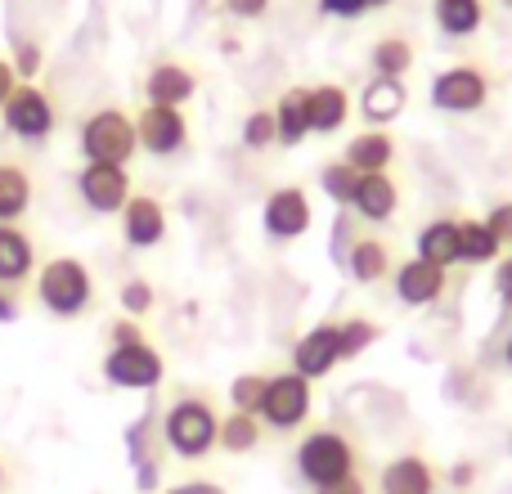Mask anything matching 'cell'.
Instances as JSON below:
<instances>
[{
    "label": "cell",
    "instance_id": "6da1fadb",
    "mask_svg": "<svg viewBox=\"0 0 512 494\" xmlns=\"http://www.w3.org/2000/svg\"><path fill=\"white\" fill-rule=\"evenodd\" d=\"M36 306L54 319H81L95 306V274L81 256H50L36 265Z\"/></svg>",
    "mask_w": 512,
    "mask_h": 494
},
{
    "label": "cell",
    "instance_id": "7a4b0ae2",
    "mask_svg": "<svg viewBox=\"0 0 512 494\" xmlns=\"http://www.w3.org/2000/svg\"><path fill=\"white\" fill-rule=\"evenodd\" d=\"M216 436H221V414L207 396H176L162 414V445H167L176 459L198 463L216 450Z\"/></svg>",
    "mask_w": 512,
    "mask_h": 494
},
{
    "label": "cell",
    "instance_id": "3957f363",
    "mask_svg": "<svg viewBox=\"0 0 512 494\" xmlns=\"http://www.w3.org/2000/svg\"><path fill=\"white\" fill-rule=\"evenodd\" d=\"M77 149L86 162L126 167V162L135 158V149H140V140H135V113H126V108H117V104H104V108H95V113H86V122H81V131H77Z\"/></svg>",
    "mask_w": 512,
    "mask_h": 494
},
{
    "label": "cell",
    "instance_id": "277c9868",
    "mask_svg": "<svg viewBox=\"0 0 512 494\" xmlns=\"http://www.w3.org/2000/svg\"><path fill=\"white\" fill-rule=\"evenodd\" d=\"M0 117H5V131L14 135V140L36 149V144H45L54 135V126H59V104H54V95L45 86L18 81L14 95L0 104Z\"/></svg>",
    "mask_w": 512,
    "mask_h": 494
},
{
    "label": "cell",
    "instance_id": "5b68a950",
    "mask_svg": "<svg viewBox=\"0 0 512 494\" xmlns=\"http://www.w3.org/2000/svg\"><path fill=\"white\" fill-rule=\"evenodd\" d=\"M297 472L306 486H328V481H342L355 472V450L342 432L333 427H315V432L301 436L297 445Z\"/></svg>",
    "mask_w": 512,
    "mask_h": 494
},
{
    "label": "cell",
    "instance_id": "8992f818",
    "mask_svg": "<svg viewBox=\"0 0 512 494\" xmlns=\"http://www.w3.org/2000/svg\"><path fill=\"white\" fill-rule=\"evenodd\" d=\"M99 369H104L108 387H117V391H153L162 378H167V360H162V351L149 342L108 346Z\"/></svg>",
    "mask_w": 512,
    "mask_h": 494
},
{
    "label": "cell",
    "instance_id": "52a82bcc",
    "mask_svg": "<svg viewBox=\"0 0 512 494\" xmlns=\"http://www.w3.org/2000/svg\"><path fill=\"white\" fill-rule=\"evenodd\" d=\"M77 198L95 216H122V207L131 203V171L113 162H86L77 171Z\"/></svg>",
    "mask_w": 512,
    "mask_h": 494
},
{
    "label": "cell",
    "instance_id": "ba28073f",
    "mask_svg": "<svg viewBox=\"0 0 512 494\" xmlns=\"http://www.w3.org/2000/svg\"><path fill=\"white\" fill-rule=\"evenodd\" d=\"M310 405H315L310 382L297 378V373H279V378H270V387H265L261 414L256 418H261V427H274V432H297L310 418Z\"/></svg>",
    "mask_w": 512,
    "mask_h": 494
},
{
    "label": "cell",
    "instance_id": "9c48e42d",
    "mask_svg": "<svg viewBox=\"0 0 512 494\" xmlns=\"http://www.w3.org/2000/svg\"><path fill=\"white\" fill-rule=\"evenodd\" d=\"M135 140H140L144 153L153 158H176V153L189 149V117L185 108H158L144 104L135 113Z\"/></svg>",
    "mask_w": 512,
    "mask_h": 494
},
{
    "label": "cell",
    "instance_id": "30bf717a",
    "mask_svg": "<svg viewBox=\"0 0 512 494\" xmlns=\"http://www.w3.org/2000/svg\"><path fill=\"white\" fill-rule=\"evenodd\" d=\"M432 108L436 113H481L490 99V81L481 68H472V63H459V68H445L436 72L432 81Z\"/></svg>",
    "mask_w": 512,
    "mask_h": 494
},
{
    "label": "cell",
    "instance_id": "8fae6325",
    "mask_svg": "<svg viewBox=\"0 0 512 494\" xmlns=\"http://www.w3.org/2000/svg\"><path fill=\"white\" fill-rule=\"evenodd\" d=\"M337 360H342V324H333V319L306 328L297 337V346H292V373L306 382L328 378L337 369Z\"/></svg>",
    "mask_w": 512,
    "mask_h": 494
},
{
    "label": "cell",
    "instance_id": "7c38bea8",
    "mask_svg": "<svg viewBox=\"0 0 512 494\" xmlns=\"http://www.w3.org/2000/svg\"><path fill=\"white\" fill-rule=\"evenodd\" d=\"M310 221H315L310 198H306V189H297V185L274 189V194L265 198V207H261V225H265V234H270L274 243L301 239V234L310 230Z\"/></svg>",
    "mask_w": 512,
    "mask_h": 494
},
{
    "label": "cell",
    "instance_id": "4fadbf2b",
    "mask_svg": "<svg viewBox=\"0 0 512 494\" xmlns=\"http://www.w3.org/2000/svg\"><path fill=\"white\" fill-rule=\"evenodd\" d=\"M122 239L126 247H140V252L158 247L167 239V207L153 194H131V203L122 207Z\"/></svg>",
    "mask_w": 512,
    "mask_h": 494
},
{
    "label": "cell",
    "instance_id": "5bb4252c",
    "mask_svg": "<svg viewBox=\"0 0 512 494\" xmlns=\"http://www.w3.org/2000/svg\"><path fill=\"white\" fill-rule=\"evenodd\" d=\"M198 95V77L194 68L185 63H153L149 77H144V104H158V108H185L189 99Z\"/></svg>",
    "mask_w": 512,
    "mask_h": 494
},
{
    "label": "cell",
    "instance_id": "9a60e30c",
    "mask_svg": "<svg viewBox=\"0 0 512 494\" xmlns=\"http://www.w3.org/2000/svg\"><path fill=\"white\" fill-rule=\"evenodd\" d=\"M36 274V239L23 225L0 221V288H23Z\"/></svg>",
    "mask_w": 512,
    "mask_h": 494
},
{
    "label": "cell",
    "instance_id": "2e32d148",
    "mask_svg": "<svg viewBox=\"0 0 512 494\" xmlns=\"http://www.w3.org/2000/svg\"><path fill=\"white\" fill-rule=\"evenodd\" d=\"M400 207V189L387 171H373V176H360L355 185V198H351V216L364 225H387Z\"/></svg>",
    "mask_w": 512,
    "mask_h": 494
},
{
    "label": "cell",
    "instance_id": "e0dca14e",
    "mask_svg": "<svg viewBox=\"0 0 512 494\" xmlns=\"http://www.w3.org/2000/svg\"><path fill=\"white\" fill-rule=\"evenodd\" d=\"M441 292H445V270H441V265L423 261V256H414V261H400V270H396V297L405 301V306L423 310V306H432Z\"/></svg>",
    "mask_w": 512,
    "mask_h": 494
},
{
    "label": "cell",
    "instance_id": "ac0fdd59",
    "mask_svg": "<svg viewBox=\"0 0 512 494\" xmlns=\"http://www.w3.org/2000/svg\"><path fill=\"white\" fill-rule=\"evenodd\" d=\"M409 95H405V81H387V77H373L360 95V117L373 126V131H387L400 113H405Z\"/></svg>",
    "mask_w": 512,
    "mask_h": 494
},
{
    "label": "cell",
    "instance_id": "d6986e66",
    "mask_svg": "<svg viewBox=\"0 0 512 494\" xmlns=\"http://www.w3.org/2000/svg\"><path fill=\"white\" fill-rule=\"evenodd\" d=\"M378 486L382 494H436V468L427 459H418V454H400V459H391L382 468Z\"/></svg>",
    "mask_w": 512,
    "mask_h": 494
},
{
    "label": "cell",
    "instance_id": "ffe728a7",
    "mask_svg": "<svg viewBox=\"0 0 512 494\" xmlns=\"http://www.w3.org/2000/svg\"><path fill=\"white\" fill-rule=\"evenodd\" d=\"M274 131H279L283 149H297L310 135V90L306 86H292L279 95V104H274Z\"/></svg>",
    "mask_w": 512,
    "mask_h": 494
},
{
    "label": "cell",
    "instance_id": "44dd1931",
    "mask_svg": "<svg viewBox=\"0 0 512 494\" xmlns=\"http://www.w3.org/2000/svg\"><path fill=\"white\" fill-rule=\"evenodd\" d=\"M391 158H396V140H391L387 131H360L351 144H346V153H342V162L346 167H355L360 176H373V171H387L391 167Z\"/></svg>",
    "mask_w": 512,
    "mask_h": 494
},
{
    "label": "cell",
    "instance_id": "7402d4cb",
    "mask_svg": "<svg viewBox=\"0 0 512 494\" xmlns=\"http://www.w3.org/2000/svg\"><path fill=\"white\" fill-rule=\"evenodd\" d=\"M351 122V95L342 86L310 90V135H337Z\"/></svg>",
    "mask_w": 512,
    "mask_h": 494
},
{
    "label": "cell",
    "instance_id": "603a6c76",
    "mask_svg": "<svg viewBox=\"0 0 512 494\" xmlns=\"http://www.w3.org/2000/svg\"><path fill=\"white\" fill-rule=\"evenodd\" d=\"M418 256L432 261V265H441V270L459 265V221H450V216L427 221L423 230H418Z\"/></svg>",
    "mask_w": 512,
    "mask_h": 494
},
{
    "label": "cell",
    "instance_id": "cb8c5ba5",
    "mask_svg": "<svg viewBox=\"0 0 512 494\" xmlns=\"http://www.w3.org/2000/svg\"><path fill=\"white\" fill-rule=\"evenodd\" d=\"M32 207V176L18 162H0V221L18 225Z\"/></svg>",
    "mask_w": 512,
    "mask_h": 494
},
{
    "label": "cell",
    "instance_id": "d4e9b609",
    "mask_svg": "<svg viewBox=\"0 0 512 494\" xmlns=\"http://www.w3.org/2000/svg\"><path fill=\"white\" fill-rule=\"evenodd\" d=\"M342 265L355 283H382L391 274V252L382 239H355V247L346 252Z\"/></svg>",
    "mask_w": 512,
    "mask_h": 494
},
{
    "label": "cell",
    "instance_id": "484cf974",
    "mask_svg": "<svg viewBox=\"0 0 512 494\" xmlns=\"http://www.w3.org/2000/svg\"><path fill=\"white\" fill-rule=\"evenodd\" d=\"M504 243L486 221H459V265H495Z\"/></svg>",
    "mask_w": 512,
    "mask_h": 494
},
{
    "label": "cell",
    "instance_id": "4316f807",
    "mask_svg": "<svg viewBox=\"0 0 512 494\" xmlns=\"http://www.w3.org/2000/svg\"><path fill=\"white\" fill-rule=\"evenodd\" d=\"M432 14L445 36H472L486 23V5H481V0H436Z\"/></svg>",
    "mask_w": 512,
    "mask_h": 494
},
{
    "label": "cell",
    "instance_id": "83f0119b",
    "mask_svg": "<svg viewBox=\"0 0 512 494\" xmlns=\"http://www.w3.org/2000/svg\"><path fill=\"white\" fill-rule=\"evenodd\" d=\"M256 445H261V418L230 409V414L221 418V436H216V450H225V454H252Z\"/></svg>",
    "mask_w": 512,
    "mask_h": 494
},
{
    "label": "cell",
    "instance_id": "f1b7e54d",
    "mask_svg": "<svg viewBox=\"0 0 512 494\" xmlns=\"http://www.w3.org/2000/svg\"><path fill=\"white\" fill-rule=\"evenodd\" d=\"M369 63H373V77L405 81V72L414 68V45H409V41H400V36H387V41H378V45H373Z\"/></svg>",
    "mask_w": 512,
    "mask_h": 494
},
{
    "label": "cell",
    "instance_id": "f546056e",
    "mask_svg": "<svg viewBox=\"0 0 512 494\" xmlns=\"http://www.w3.org/2000/svg\"><path fill=\"white\" fill-rule=\"evenodd\" d=\"M355 185H360V171L346 167V162H328V167L319 171V189H324L328 203H337V207H351Z\"/></svg>",
    "mask_w": 512,
    "mask_h": 494
},
{
    "label": "cell",
    "instance_id": "4dcf8cb0",
    "mask_svg": "<svg viewBox=\"0 0 512 494\" xmlns=\"http://www.w3.org/2000/svg\"><path fill=\"white\" fill-rule=\"evenodd\" d=\"M243 149L252 153H265L270 144H279V131H274V108H252L248 117H243Z\"/></svg>",
    "mask_w": 512,
    "mask_h": 494
},
{
    "label": "cell",
    "instance_id": "1f68e13d",
    "mask_svg": "<svg viewBox=\"0 0 512 494\" xmlns=\"http://www.w3.org/2000/svg\"><path fill=\"white\" fill-rule=\"evenodd\" d=\"M265 387H270V378H265V373H239V378L230 382V405L239 409V414H261Z\"/></svg>",
    "mask_w": 512,
    "mask_h": 494
},
{
    "label": "cell",
    "instance_id": "d6a6232c",
    "mask_svg": "<svg viewBox=\"0 0 512 494\" xmlns=\"http://www.w3.org/2000/svg\"><path fill=\"white\" fill-rule=\"evenodd\" d=\"M378 324L373 319H342V360H355L364 355L373 342H378Z\"/></svg>",
    "mask_w": 512,
    "mask_h": 494
},
{
    "label": "cell",
    "instance_id": "836d02e7",
    "mask_svg": "<svg viewBox=\"0 0 512 494\" xmlns=\"http://www.w3.org/2000/svg\"><path fill=\"white\" fill-rule=\"evenodd\" d=\"M117 301H122V310L131 319H144L153 310V301H158V292H153L149 279H126L122 292H117Z\"/></svg>",
    "mask_w": 512,
    "mask_h": 494
},
{
    "label": "cell",
    "instance_id": "e575fe53",
    "mask_svg": "<svg viewBox=\"0 0 512 494\" xmlns=\"http://www.w3.org/2000/svg\"><path fill=\"white\" fill-rule=\"evenodd\" d=\"M351 247H355V216H351V207H337V216H333V239H328V252H333V261L342 265Z\"/></svg>",
    "mask_w": 512,
    "mask_h": 494
},
{
    "label": "cell",
    "instance_id": "d590c367",
    "mask_svg": "<svg viewBox=\"0 0 512 494\" xmlns=\"http://www.w3.org/2000/svg\"><path fill=\"white\" fill-rule=\"evenodd\" d=\"M153 427H158V414H144L140 423H131V432H126V454H131V463H140V459H149V436H153Z\"/></svg>",
    "mask_w": 512,
    "mask_h": 494
},
{
    "label": "cell",
    "instance_id": "8d00e7d4",
    "mask_svg": "<svg viewBox=\"0 0 512 494\" xmlns=\"http://www.w3.org/2000/svg\"><path fill=\"white\" fill-rule=\"evenodd\" d=\"M486 225L495 230V239L504 243V247H512V203H495L486 212Z\"/></svg>",
    "mask_w": 512,
    "mask_h": 494
},
{
    "label": "cell",
    "instance_id": "74e56055",
    "mask_svg": "<svg viewBox=\"0 0 512 494\" xmlns=\"http://www.w3.org/2000/svg\"><path fill=\"white\" fill-rule=\"evenodd\" d=\"M14 72H18V81H32L36 72H41V45L18 41V63H14Z\"/></svg>",
    "mask_w": 512,
    "mask_h": 494
},
{
    "label": "cell",
    "instance_id": "f35d334b",
    "mask_svg": "<svg viewBox=\"0 0 512 494\" xmlns=\"http://www.w3.org/2000/svg\"><path fill=\"white\" fill-rule=\"evenodd\" d=\"M108 342H113V346H131V342H144V328L135 324L131 315H126V319H113V324H108Z\"/></svg>",
    "mask_w": 512,
    "mask_h": 494
},
{
    "label": "cell",
    "instance_id": "ab89813d",
    "mask_svg": "<svg viewBox=\"0 0 512 494\" xmlns=\"http://www.w3.org/2000/svg\"><path fill=\"white\" fill-rule=\"evenodd\" d=\"M158 481H162V468H158V459H153V454L135 463V490H140V494H153V490H158Z\"/></svg>",
    "mask_w": 512,
    "mask_h": 494
},
{
    "label": "cell",
    "instance_id": "60d3db41",
    "mask_svg": "<svg viewBox=\"0 0 512 494\" xmlns=\"http://www.w3.org/2000/svg\"><path fill=\"white\" fill-rule=\"evenodd\" d=\"M319 9H324L328 18H360L364 9H373L369 0H319Z\"/></svg>",
    "mask_w": 512,
    "mask_h": 494
},
{
    "label": "cell",
    "instance_id": "b9f144b4",
    "mask_svg": "<svg viewBox=\"0 0 512 494\" xmlns=\"http://www.w3.org/2000/svg\"><path fill=\"white\" fill-rule=\"evenodd\" d=\"M495 297L512 310V256H499L495 261Z\"/></svg>",
    "mask_w": 512,
    "mask_h": 494
},
{
    "label": "cell",
    "instance_id": "7bdbcfd3",
    "mask_svg": "<svg viewBox=\"0 0 512 494\" xmlns=\"http://www.w3.org/2000/svg\"><path fill=\"white\" fill-rule=\"evenodd\" d=\"M23 315V297L14 288H0V324H14Z\"/></svg>",
    "mask_w": 512,
    "mask_h": 494
},
{
    "label": "cell",
    "instance_id": "ee69618b",
    "mask_svg": "<svg viewBox=\"0 0 512 494\" xmlns=\"http://www.w3.org/2000/svg\"><path fill=\"white\" fill-rule=\"evenodd\" d=\"M315 494H369V486H364V481L351 472V477H342V481H328V486H319Z\"/></svg>",
    "mask_w": 512,
    "mask_h": 494
},
{
    "label": "cell",
    "instance_id": "f6af8a7d",
    "mask_svg": "<svg viewBox=\"0 0 512 494\" xmlns=\"http://www.w3.org/2000/svg\"><path fill=\"white\" fill-rule=\"evenodd\" d=\"M225 9H230L234 18H261L265 9H270V0H225Z\"/></svg>",
    "mask_w": 512,
    "mask_h": 494
},
{
    "label": "cell",
    "instance_id": "bcb514c9",
    "mask_svg": "<svg viewBox=\"0 0 512 494\" xmlns=\"http://www.w3.org/2000/svg\"><path fill=\"white\" fill-rule=\"evenodd\" d=\"M472 481H477V463L463 459V463H454V468H450V486H454V490H468Z\"/></svg>",
    "mask_w": 512,
    "mask_h": 494
},
{
    "label": "cell",
    "instance_id": "7dc6e473",
    "mask_svg": "<svg viewBox=\"0 0 512 494\" xmlns=\"http://www.w3.org/2000/svg\"><path fill=\"white\" fill-rule=\"evenodd\" d=\"M167 494H225V486H216V481H180Z\"/></svg>",
    "mask_w": 512,
    "mask_h": 494
},
{
    "label": "cell",
    "instance_id": "c3c4849f",
    "mask_svg": "<svg viewBox=\"0 0 512 494\" xmlns=\"http://www.w3.org/2000/svg\"><path fill=\"white\" fill-rule=\"evenodd\" d=\"M18 86V72H14V59H0V104H5L9 95H14Z\"/></svg>",
    "mask_w": 512,
    "mask_h": 494
},
{
    "label": "cell",
    "instance_id": "681fc988",
    "mask_svg": "<svg viewBox=\"0 0 512 494\" xmlns=\"http://www.w3.org/2000/svg\"><path fill=\"white\" fill-rule=\"evenodd\" d=\"M9 490V463H5V454H0V494Z\"/></svg>",
    "mask_w": 512,
    "mask_h": 494
},
{
    "label": "cell",
    "instance_id": "f907efd6",
    "mask_svg": "<svg viewBox=\"0 0 512 494\" xmlns=\"http://www.w3.org/2000/svg\"><path fill=\"white\" fill-rule=\"evenodd\" d=\"M504 360H508V369H512V333H508V346H504Z\"/></svg>",
    "mask_w": 512,
    "mask_h": 494
},
{
    "label": "cell",
    "instance_id": "816d5d0a",
    "mask_svg": "<svg viewBox=\"0 0 512 494\" xmlns=\"http://www.w3.org/2000/svg\"><path fill=\"white\" fill-rule=\"evenodd\" d=\"M369 5H391V0H369Z\"/></svg>",
    "mask_w": 512,
    "mask_h": 494
},
{
    "label": "cell",
    "instance_id": "f5cc1de1",
    "mask_svg": "<svg viewBox=\"0 0 512 494\" xmlns=\"http://www.w3.org/2000/svg\"><path fill=\"white\" fill-rule=\"evenodd\" d=\"M198 5H212V0H198Z\"/></svg>",
    "mask_w": 512,
    "mask_h": 494
},
{
    "label": "cell",
    "instance_id": "db71d44e",
    "mask_svg": "<svg viewBox=\"0 0 512 494\" xmlns=\"http://www.w3.org/2000/svg\"><path fill=\"white\" fill-rule=\"evenodd\" d=\"M508 5H512V0H508Z\"/></svg>",
    "mask_w": 512,
    "mask_h": 494
}]
</instances>
